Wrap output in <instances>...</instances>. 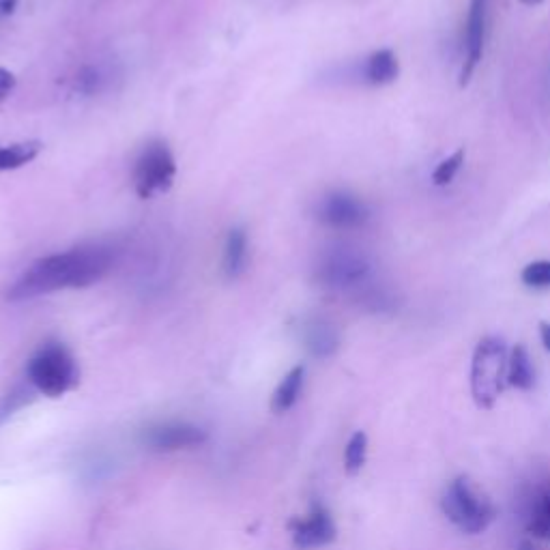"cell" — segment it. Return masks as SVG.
Segmentation results:
<instances>
[{"label": "cell", "mask_w": 550, "mask_h": 550, "mask_svg": "<svg viewBox=\"0 0 550 550\" xmlns=\"http://www.w3.org/2000/svg\"><path fill=\"white\" fill-rule=\"evenodd\" d=\"M518 550H538V548H535V546H533V544H529V542H523V544L518 546Z\"/></svg>", "instance_id": "obj_25"}, {"label": "cell", "mask_w": 550, "mask_h": 550, "mask_svg": "<svg viewBox=\"0 0 550 550\" xmlns=\"http://www.w3.org/2000/svg\"><path fill=\"white\" fill-rule=\"evenodd\" d=\"M207 434L202 428L185 422H166L149 426L142 432V445L153 452H177L187 447H198L205 443Z\"/></svg>", "instance_id": "obj_8"}, {"label": "cell", "mask_w": 550, "mask_h": 550, "mask_svg": "<svg viewBox=\"0 0 550 550\" xmlns=\"http://www.w3.org/2000/svg\"><path fill=\"white\" fill-rule=\"evenodd\" d=\"M316 280L334 291L361 293L372 284L370 260L351 248H331L316 265Z\"/></svg>", "instance_id": "obj_5"}, {"label": "cell", "mask_w": 550, "mask_h": 550, "mask_svg": "<svg viewBox=\"0 0 550 550\" xmlns=\"http://www.w3.org/2000/svg\"><path fill=\"white\" fill-rule=\"evenodd\" d=\"M527 529L533 538L550 540V492H546V495L533 503Z\"/></svg>", "instance_id": "obj_17"}, {"label": "cell", "mask_w": 550, "mask_h": 550, "mask_svg": "<svg viewBox=\"0 0 550 550\" xmlns=\"http://www.w3.org/2000/svg\"><path fill=\"white\" fill-rule=\"evenodd\" d=\"M510 353L501 338H484L471 361V394L480 409H492L508 387Z\"/></svg>", "instance_id": "obj_2"}, {"label": "cell", "mask_w": 550, "mask_h": 550, "mask_svg": "<svg viewBox=\"0 0 550 550\" xmlns=\"http://www.w3.org/2000/svg\"><path fill=\"white\" fill-rule=\"evenodd\" d=\"M535 385V370L525 346H514L508 361V387H516L520 392H529Z\"/></svg>", "instance_id": "obj_14"}, {"label": "cell", "mask_w": 550, "mask_h": 550, "mask_svg": "<svg viewBox=\"0 0 550 550\" xmlns=\"http://www.w3.org/2000/svg\"><path fill=\"white\" fill-rule=\"evenodd\" d=\"M248 252H250V239L245 228H230V233L224 243V260L222 269L228 280H237L243 271L248 269Z\"/></svg>", "instance_id": "obj_12"}, {"label": "cell", "mask_w": 550, "mask_h": 550, "mask_svg": "<svg viewBox=\"0 0 550 550\" xmlns=\"http://www.w3.org/2000/svg\"><path fill=\"white\" fill-rule=\"evenodd\" d=\"M13 89H16V76L9 69H0V99H7Z\"/></svg>", "instance_id": "obj_22"}, {"label": "cell", "mask_w": 550, "mask_h": 550, "mask_svg": "<svg viewBox=\"0 0 550 550\" xmlns=\"http://www.w3.org/2000/svg\"><path fill=\"white\" fill-rule=\"evenodd\" d=\"M114 252L108 245H78L67 252L43 256L28 267L11 286L9 299L24 301L41 295L86 288L99 282L112 269Z\"/></svg>", "instance_id": "obj_1"}, {"label": "cell", "mask_w": 550, "mask_h": 550, "mask_svg": "<svg viewBox=\"0 0 550 550\" xmlns=\"http://www.w3.org/2000/svg\"><path fill=\"white\" fill-rule=\"evenodd\" d=\"M441 510L450 523L469 535L486 531L492 525V520L497 518L495 505L480 495L467 477H456L454 482L447 484L441 497Z\"/></svg>", "instance_id": "obj_3"}, {"label": "cell", "mask_w": 550, "mask_h": 550, "mask_svg": "<svg viewBox=\"0 0 550 550\" xmlns=\"http://www.w3.org/2000/svg\"><path fill=\"white\" fill-rule=\"evenodd\" d=\"M520 3H525V5H540L542 0H520Z\"/></svg>", "instance_id": "obj_26"}, {"label": "cell", "mask_w": 550, "mask_h": 550, "mask_svg": "<svg viewBox=\"0 0 550 550\" xmlns=\"http://www.w3.org/2000/svg\"><path fill=\"white\" fill-rule=\"evenodd\" d=\"M16 5H18V0H0V13L7 16V13H13Z\"/></svg>", "instance_id": "obj_24"}, {"label": "cell", "mask_w": 550, "mask_h": 550, "mask_svg": "<svg viewBox=\"0 0 550 550\" xmlns=\"http://www.w3.org/2000/svg\"><path fill=\"white\" fill-rule=\"evenodd\" d=\"M28 379L41 394L59 398L78 383V366L74 355L61 342H50L28 361Z\"/></svg>", "instance_id": "obj_4"}, {"label": "cell", "mask_w": 550, "mask_h": 550, "mask_svg": "<svg viewBox=\"0 0 550 550\" xmlns=\"http://www.w3.org/2000/svg\"><path fill=\"white\" fill-rule=\"evenodd\" d=\"M101 74H99V69L97 67H84L78 78H76V89L86 93V95H93L99 91V86H101Z\"/></svg>", "instance_id": "obj_21"}, {"label": "cell", "mask_w": 550, "mask_h": 550, "mask_svg": "<svg viewBox=\"0 0 550 550\" xmlns=\"http://www.w3.org/2000/svg\"><path fill=\"white\" fill-rule=\"evenodd\" d=\"M520 280L525 286L535 288V291H548L550 288V260H535L529 263L523 273H520Z\"/></svg>", "instance_id": "obj_19"}, {"label": "cell", "mask_w": 550, "mask_h": 550, "mask_svg": "<svg viewBox=\"0 0 550 550\" xmlns=\"http://www.w3.org/2000/svg\"><path fill=\"white\" fill-rule=\"evenodd\" d=\"M488 7L490 0H471L467 31H465V65L460 71V84H467L473 76L475 67L480 65L484 56V43L488 31Z\"/></svg>", "instance_id": "obj_9"}, {"label": "cell", "mask_w": 550, "mask_h": 550, "mask_svg": "<svg viewBox=\"0 0 550 550\" xmlns=\"http://www.w3.org/2000/svg\"><path fill=\"white\" fill-rule=\"evenodd\" d=\"M303 342H306V349L314 357L327 359L338 351L340 336L338 329L329 321H325V318H312V321H308L306 327H303Z\"/></svg>", "instance_id": "obj_11"}, {"label": "cell", "mask_w": 550, "mask_h": 550, "mask_svg": "<svg viewBox=\"0 0 550 550\" xmlns=\"http://www.w3.org/2000/svg\"><path fill=\"white\" fill-rule=\"evenodd\" d=\"M462 162H465V151L462 149L447 159H443V162L432 172V183L434 185H450L454 181V177L458 175V170L462 168Z\"/></svg>", "instance_id": "obj_20"}, {"label": "cell", "mask_w": 550, "mask_h": 550, "mask_svg": "<svg viewBox=\"0 0 550 550\" xmlns=\"http://www.w3.org/2000/svg\"><path fill=\"white\" fill-rule=\"evenodd\" d=\"M398 59L392 50H376L372 52L364 63V80L372 86L392 84L398 78Z\"/></svg>", "instance_id": "obj_13"}, {"label": "cell", "mask_w": 550, "mask_h": 550, "mask_svg": "<svg viewBox=\"0 0 550 550\" xmlns=\"http://www.w3.org/2000/svg\"><path fill=\"white\" fill-rule=\"evenodd\" d=\"M177 177V159L164 140H153L142 149L134 166V185L140 198L168 192Z\"/></svg>", "instance_id": "obj_6"}, {"label": "cell", "mask_w": 550, "mask_h": 550, "mask_svg": "<svg viewBox=\"0 0 550 550\" xmlns=\"http://www.w3.org/2000/svg\"><path fill=\"white\" fill-rule=\"evenodd\" d=\"M368 456V437L364 432H355L344 447V469L346 473H359L366 465Z\"/></svg>", "instance_id": "obj_18"}, {"label": "cell", "mask_w": 550, "mask_h": 550, "mask_svg": "<svg viewBox=\"0 0 550 550\" xmlns=\"http://www.w3.org/2000/svg\"><path fill=\"white\" fill-rule=\"evenodd\" d=\"M293 540L297 548H318L331 544L336 540L334 518L323 505H314L306 518L293 523Z\"/></svg>", "instance_id": "obj_10"}, {"label": "cell", "mask_w": 550, "mask_h": 550, "mask_svg": "<svg viewBox=\"0 0 550 550\" xmlns=\"http://www.w3.org/2000/svg\"><path fill=\"white\" fill-rule=\"evenodd\" d=\"M303 376H306V368L297 366L291 372H288L282 383L278 385L273 394V411L284 413L293 407V404L299 400L301 387H303Z\"/></svg>", "instance_id": "obj_16"}, {"label": "cell", "mask_w": 550, "mask_h": 550, "mask_svg": "<svg viewBox=\"0 0 550 550\" xmlns=\"http://www.w3.org/2000/svg\"><path fill=\"white\" fill-rule=\"evenodd\" d=\"M39 153H41V142L37 140L0 144V172L18 170L26 164H31Z\"/></svg>", "instance_id": "obj_15"}, {"label": "cell", "mask_w": 550, "mask_h": 550, "mask_svg": "<svg viewBox=\"0 0 550 550\" xmlns=\"http://www.w3.org/2000/svg\"><path fill=\"white\" fill-rule=\"evenodd\" d=\"M318 222L336 230H355L366 226L370 211L366 202L349 192H329L316 207Z\"/></svg>", "instance_id": "obj_7"}, {"label": "cell", "mask_w": 550, "mask_h": 550, "mask_svg": "<svg viewBox=\"0 0 550 550\" xmlns=\"http://www.w3.org/2000/svg\"><path fill=\"white\" fill-rule=\"evenodd\" d=\"M540 338H542L544 349L550 351V323H542L540 325Z\"/></svg>", "instance_id": "obj_23"}]
</instances>
